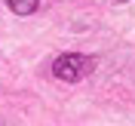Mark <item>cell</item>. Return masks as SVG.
Returning <instances> with one entry per match:
<instances>
[{
    "label": "cell",
    "instance_id": "obj_1",
    "mask_svg": "<svg viewBox=\"0 0 135 126\" xmlns=\"http://www.w3.org/2000/svg\"><path fill=\"white\" fill-rule=\"evenodd\" d=\"M95 62L89 55H80V52H68V55H59L55 65H52V74L65 80V83H77V80H83L89 71H92Z\"/></svg>",
    "mask_w": 135,
    "mask_h": 126
},
{
    "label": "cell",
    "instance_id": "obj_2",
    "mask_svg": "<svg viewBox=\"0 0 135 126\" xmlns=\"http://www.w3.org/2000/svg\"><path fill=\"white\" fill-rule=\"evenodd\" d=\"M6 6L16 12V16H31L34 9L40 6V0H6Z\"/></svg>",
    "mask_w": 135,
    "mask_h": 126
}]
</instances>
